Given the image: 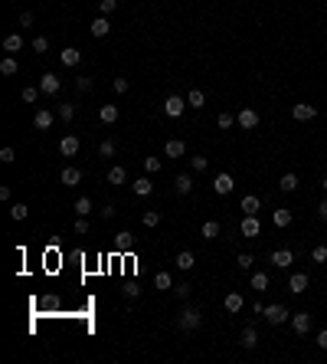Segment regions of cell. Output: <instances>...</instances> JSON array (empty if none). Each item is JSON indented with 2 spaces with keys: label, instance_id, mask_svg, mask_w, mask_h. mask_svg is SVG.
<instances>
[{
  "label": "cell",
  "instance_id": "1",
  "mask_svg": "<svg viewBox=\"0 0 327 364\" xmlns=\"http://www.w3.org/2000/svg\"><path fill=\"white\" fill-rule=\"evenodd\" d=\"M177 325L183 328V332H196L203 325V315H200V309H193V305H187V309L177 315Z\"/></svg>",
  "mask_w": 327,
  "mask_h": 364
},
{
  "label": "cell",
  "instance_id": "2",
  "mask_svg": "<svg viewBox=\"0 0 327 364\" xmlns=\"http://www.w3.org/2000/svg\"><path fill=\"white\" fill-rule=\"evenodd\" d=\"M288 318H291V312L285 309V305H265V322H268V325L278 328V325H285Z\"/></svg>",
  "mask_w": 327,
  "mask_h": 364
},
{
  "label": "cell",
  "instance_id": "3",
  "mask_svg": "<svg viewBox=\"0 0 327 364\" xmlns=\"http://www.w3.org/2000/svg\"><path fill=\"white\" fill-rule=\"evenodd\" d=\"M187 109H190L187 99H180V95H170V99L164 102V115H170V119H180V115H183Z\"/></svg>",
  "mask_w": 327,
  "mask_h": 364
},
{
  "label": "cell",
  "instance_id": "4",
  "mask_svg": "<svg viewBox=\"0 0 327 364\" xmlns=\"http://www.w3.org/2000/svg\"><path fill=\"white\" fill-rule=\"evenodd\" d=\"M242 237H245V240H255L258 237V233H262V223H258V217L255 214H245V217H242Z\"/></svg>",
  "mask_w": 327,
  "mask_h": 364
},
{
  "label": "cell",
  "instance_id": "5",
  "mask_svg": "<svg viewBox=\"0 0 327 364\" xmlns=\"http://www.w3.org/2000/svg\"><path fill=\"white\" fill-rule=\"evenodd\" d=\"M268 262H272L275 269H288L291 262H295V253H291V249H275V253L268 256Z\"/></svg>",
  "mask_w": 327,
  "mask_h": 364
},
{
  "label": "cell",
  "instance_id": "6",
  "mask_svg": "<svg viewBox=\"0 0 327 364\" xmlns=\"http://www.w3.org/2000/svg\"><path fill=\"white\" fill-rule=\"evenodd\" d=\"M59 89H63V82H59V76H56V72H46V76L39 79V92H46V95H56Z\"/></svg>",
  "mask_w": 327,
  "mask_h": 364
},
{
  "label": "cell",
  "instance_id": "7",
  "mask_svg": "<svg viewBox=\"0 0 327 364\" xmlns=\"http://www.w3.org/2000/svg\"><path fill=\"white\" fill-rule=\"evenodd\" d=\"M291 115H295V121H311L314 115H318V105H308V102H298L295 109H291Z\"/></svg>",
  "mask_w": 327,
  "mask_h": 364
},
{
  "label": "cell",
  "instance_id": "8",
  "mask_svg": "<svg viewBox=\"0 0 327 364\" xmlns=\"http://www.w3.org/2000/svg\"><path fill=\"white\" fill-rule=\"evenodd\" d=\"M236 121H239V128H245V131H252V128L258 125V112H255V109H242L239 115H236Z\"/></svg>",
  "mask_w": 327,
  "mask_h": 364
},
{
  "label": "cell",
  "instance_id": "9",
  "mask_svg": "<svg viewBox=\"0 0 327 364\" xmlns=\"http://www.w3.org/2000/svg\"><path fill=\"white\" fill-rule=\"evenodd\" d=\"M79 148H82V141H79L76 135H66L63 141H59V154H63V158H72V154H79Z\"/></svg>",
  "mask_w": 327,
  "mask_h": 364
},
{
  "label": "cell",
  "instance_id": "10",
  "mask_svg": "<svg viewBox=\"0 0 327 364\" xmlns=\"http://www.w3.org/2000/svg\"><path fill=\"white\" fill-rule=\"evenodd\" d=\"M291 328H295L298 335H308V332H311V315H308V312H298V315H291Z\"/></svg>",
  "mask_w": 327,
  "mask_h": 364
},
{
  "label": "cell",
  "instance_id": "11",
  "mask_svg": "<svg viewBox=\"0 0 327 364\" xmlns=\"http://www.w3.org/2000/svg\"><path fill=\"white\" fill-rule=\"evenodd\" d=\"M233 187H236V181L229 174H219L216 181H213V190H216L219 197H226V194H233Z\"/></svg>",
  "mask_w": 327,
  "mask_h": 364
},
{
  "label": "cell",
  "instance_id": "12",
  "mask_svg": "<svg viewBox=\"0 0 327 364\" xmlns=\"http://www.w3.org/2000/svg\"><path fill=\"white\" fill-rule=\"evenodd\" d=\"M56 121V115L49 109H36V115H33V125L36 128H43V131H49V125Z\"/></svg>",
  "mask_w": 327,
  "mask_h": 364
},
{
  "label": "cell",
  "instance_id": "13",
  "mask_svg": "<svg viewBox=\"0 0 327 364\" xmlns=\"http://www.w3.org/2000/svg\"><path fill=\"white\" fill-rule=\"evenodd\" d=\"M164 154H167V158H183V154H187V144L180 141V138H170V141L164 144Z\"/></svg>",
  "mask_w": 327,
  "mask_h": 364
},
{
  "label": "cell",
  "instance_id": "14",
  "mask_svg": "<svg viewBox=\"0 0 327 364\" xmlns=\"http://www.w3.org/2000/svg\"><path fill=\"white\" fill-rule=\"evenodd\" d=\"M88 30H92V36H95V40H101V36H108V33H111V23L105 20V16H95Z\"/></svg>",
  "mask_w": 327,
  "mask_h": 364
},
{
  "label": "cell",
  "instance_id": "15",
  "mask_svg": "<svg viewBox=\"0 0 327 364\" xmlns=\"http://www.w3.org/2000/svg\"><path fill=\"white\" fill-rule=\"evenodd\" d=\"M59 181H63L66 187H76V184H82V171H79V167H63Z\"/></svg>",
  "mask_w": 327,
  "mask_h": 364
},
{
  "label": "cell",
  "instance_id": "16",
  "mask_svg": "<svg viewBox=\"0 0 327 364\" xmlns=\"http://www.w3.org/2000/svg\"><path fill=\"white\" fill-rule=\"evenodd\" d=\"M288 289L295 295H301L304 289H308V272H291V279H288Z\"/></svg>",
  "mask_w": 327,
  "mask_h": 364
},
{
  "label": "cell",
  "instance_id": "17",
  "mask_svg": "<svg viewBox=\"0 0 327 364\" xmlns=\"http://www.w3.org/2000/svg\"><path fill=\"white\" fill-rule=\"evenodd\" d=\"M59 63H63V66H69V69H72V66H79V63H82V53H79L76 46H69V49H63V53H59Z\"/></svg>",
  "mask_w": 327,
  "mask_h": 364
},
{
  "label": "cell",
  "instance_id": "18",
  "mask_svg": "<svg viewBox=\"0 0 327 364\" xmlns=\"http://www.w3.org/2000/svg\"><path fill=\"white\" fill-rule=\"evenodd\" d=\"M223 305H226V312H229V315H236V312H242V305H245V299H242L239 292H229L226 299H223Z\"/></svg>",
  "mask_w": 327,
  "mask_h": 364
},
{
  "label": "cell",
  "instance_id": "19",
  "mask_svg": "<svg viewBox=\"0 0 327 364\" xmlns=\"http://www.w3.org/2000/svg\"><path fill=\"white\" fill-rule=\"evenodd\" d=\"M118 115H121V112H118V105H101V109H98V119H101V125H115V121H118Z\"/></svg>",
  "mask_w": 327,
  "mask_h": 364
},
{
  "label": "cell",
  "instance_id": "20",
  "mask_svg": "<svg viewBox=\"0 0 327 364\" xmlns=\"http://www.w3.org/2000/svg\"><path fill=\"white\" fill-rule=\"evenodd\" d=\"M20 49H23V36H20V33L3 36V53H20Z\"/></svg>",
  "mask_w": 327,
  "mask_h": 364
},
{
  "label": "cell",
  "instance_id": "21",
  "mask_svg": "<svg viewBox=\"0 0 327 364\" xmlns=\"http://www.w3.org/2000/svg\"><path fill=\"white\" fill-rule=\"evenodd\" d=\"M239 207H242V214H255V217H258V207H262V200H258L255 194H245Z\"/></svg>",
  "mask_w": 327,
  "mask_h": 364
},
{
  "label": "cell",
  "instance_id": "22",
  "mask_svg": "<svg viewBox=\"0 0 327 364\" xmlns=\"http://www.w3.org/2000/svg\"><path fill=\"white\" fill-rule=\"evenodd\" d=\"M187 105L190 109H203V105H206V92H203V89H190L187 92Z\"/></svg>",
  "mask_w": 327,
  "mask_h": 364
},
{
  "label": "cell",
  "instance_id": "23",
  "mask_svg": "<svg viewBox=\"0 0 327 364\" xmlns=\"http://www.w3.org/2000/svg\"><path fill=\"white\" fill-rule=\"evenodd\" d=\"M272 223L275 227H291V210H285V207H278V210H272Z\"/></svg>",
  "mask_w": 327,
  "mask_h": 364
},
{
  "label": "cell",
  "instance_id": "24",
  "mask_svg": "<svg viewBox=\"0 0 327 364\" xmlns=\"http://www.w3.org/2000/svg\"><path fill=\"white\" fill-rule=\"evenodd\" d=\"M196 266V259H193V253L190 249H183V253H177V269H183V272H190Z\"/></svg>",
  "mask_w": 327,
  "mask_h": 364
},
{
  "label": "cell",
  "instance_id": "25",
  "mask_svg": "<svg viewBox=\"0 0 327 364\" xmlns=\"http://www.w3.org/2000/svg\"><path fill=\"white\" fill-rule=\"evenodd\" d=\"M131 187H134V194H138V197H148L151 190H154V184H151V177H138Z\"/></svg>",
  "mask_w": 327,
  "mask_h": 364
},
{
  "label": "cell",
  "instance_id": "26",
  "mask_svg": "<svg viewBox=\"0 0 327 364\" xmlns=\"http://www.w3.org/2000/svg\"><path fill=\"white\" fill-rule=\"evenodd\" d=\"M252 289H255V292H265V289H268V272H262V269L252 272Z\"/></svg>",
  "mask_w": 327,
  "mask_h": 364
},
{
  "label": "cell",
  "instance_id": "27",
  "mask_svg": "<svg viewBox=\"0 0 327 364\" xmlns=\"http://www.w3.org/2000/svg\"><path fill=\"white\" fill-rule=\"evenodd\" d=\"M173 187H177V194H190V190H193V177L190 174H177Z\"/></svg>",
  "mask_w": 327,
  "mask_h": 364
},
{
  "label": "cell",
  "instance_id": "28",
  "mask_svg": "<svg viewBox=\"0 0 327 364\" xmlns=\"http://www.w3.org/2000/svg\"><path fill=\"white\" fill-rule=\"evenodd\" d=\"M255 345H258V335H255V328H252V325H249V328L242 332V348H245V351H252V348H255Z\"/></svg>",
  "mask_w": 327,
  "mask_h": 364
},
{
  "label": "cell",
  "instance_id": "29",
  "mask_svg": "<svg viewBox=\"0 0 327 364\" xmlns=\"http://www.w3.org/2000/svg\"><path fill=\"white\" fill-rule=\"evenodd\" d=\"M278 187L285 190V194H291V190H298V174H281V181H278Z\"/></svg>",
  "mask_w": 327,
  "mask_h": 364
},
{
  "label": "cell",
  "instance_id": "30",
  "mask_svg": "<svg viewBox=\"0 0 327 364\" xmlns=\"http://www.w3.org/2000/svg\"><path fill=\"white\" fill-rule=\"evenodd\" d=\"M0 72H3V76H16V72H20V66H16V59H13V56L0 59Z\"/></svg>",
  "mask_w": 327,
  "mask_h": 364
},
{
  "label": "cell",
  "instance_id": "31",
  "mask_svg": "<svg viewBox=\"0 0 327 364\" xmlns=\"http://www.w3.org/2000/svg\"><path fill=\"white\" fill-rule=\"evenodd\" d=\"M154 285L161 289V292H167V289H173V279H170V272H157L154 276Z\"/></svg>",
  "mask_w": 327,
  "mask_h": 364
},
{
  "label": "cell",
  "instance_id": "32",
  "mask_svg": "<svg viewBox=\"0 0 327 364\" xmlns=\"http://www.w3.org/2000/svg\"><path fill=\"white\" fill-rule=\"evenodd\" d=\"M72 210H76L79 217H88V214H92V200H88V197H79V200H76V207H72Z\"/></svg>",
  "mask_w": 327,
  "mask_h": 364
},
{
  "label": "cell",
  "instance_id": "33",
  "mask_svg": "<svg viewBox=\"0 0 327 364\" xmlns=\"http://www.w3.org/2000/svg\"><path fill=\"white\" fill-rule=\"evenodd\" d=\"M219 237V223L216 220H206L203 223V240H216Z\"/></svg>",
  "mask_w": 327,
  "mask_h": 364
},
{
  "label": "cell",
  "instance_id": "34",
  "mask_svg": "<svg viewBox=\"0 0 327 364\" xmlns=\"http://www.w3.org/2000/svg\"><path fill=\"white\" fill-rule=\"evenodd\" d=\"M125 181H128L125 167H111V171H108V184H125Z\"/></svg>",
  "mask_w": 327,
  "mask_h": 364
},
{
  "label": "cell",
  "instance_id": "35",
  "mask_svg": "<svg viewBox=\"0 0 327 364\" xmlns=\"http://www.w3.org/2000/svg\"><path fill=\"white\" fill-rule=\"evenodd\" d=\"M141 223H144V227H157V223H161V214H157V210H144V214H141Z\"/></svg>",
  "mask_w": 327,
  "mask_h": 364
},
{
  "label": "cell",
  "instance_id": "36",
  "mask_svg": "<svg viewBox=\"0 0 327 364\" xmlns=\"http://www.w3.org/2000/svg\"><path fill=\"white\" fill-rule=\"evenodd\" d=\"M20 95H23L26 105H33V102L39 99V86H23V92H20Z\"/></svg>",
  "mask_w": 327,
  "mask_h": 364
},
{
  "label": "cell",
  "instance_id": "37",
  "mask_svg": "<svg viewBox=\"0 0 327 364\" xmlns=\"http://www.w3.org/2000/svg\"><path fill=\"white\" fill-rule=\"evenodd\" d=\"M56 115H59V119H63V121H72V115H76V105H72V102H63V105H59V112H56Z\"/></svg>",
  "mask_w": 327,
  "mask_h": 364
},
{
  "label": "cell",
  "instance_id": "38",
  "mask_svg": "<svg viewBox=\"0 0 327 364\" xmlns=\"http://www.w3.org/2000/svg\"><path fill=\"white\" fill-rule=\"evenodd\" d=\"M26 214H30V207H26V204H13V207H10V217H13V220H26Z\"/></svg>",
  "mask_w": 327,
  "mask_h": 364
},
{
  "label": "cell",
  "instance_id": "39",
  "mask_svg": "<svg viewBox=\"0 0 327 364\" xmlns=\"http://www.w3.org/2000/svg\"><path fill=\"white\" fill-rule=\"evenodd\" d=\"M216 125L223 128V131H226V128H233V125H236V119L229 115V112H219V115H216Z\"/></svg>",
  "mask_w": 327,
  "mask_h": 364
},
{
  "label": "cell",
  "instance_id": "40",
  "mask_svg": "<svg viewBox=\"0 0 327 364\" xmlns=\"http://www.w3.org/2000/svg\"><path fill=\"white\" fill-rule=\"evenodd\" d=\"M92 86H95L92 76H79V79H76V89H79V92H92Z\"/></svg>",
  "mask_w": 327,
  "mask_h": 364
},
{
  "label": "cell",
  "instance_id": "41",
  "mask_svg": "<svg viewBox=\"0 0 327 364\" xmlns=\"http://www.w3.org/2000/svg\"><path fill=\"white\" fill-rule=\"evenodd\" d=\"M115 151H118L115 141H101L98 144V154H101V158H115Z\"/></svg>",
  "mask_w": 327,
  "mask_h": 364
},
{
  "label": "cell",
  "instance_id": "42",
  "mask_svg": "<svg viewBox=\"0 0 327 364\" xmlns=\"http://www.w3.org/2000/svg\"><path fill=\"white\" fill-rule=\"evenodd\" d=\"M144 171H148V174H157V171H161V158H154V154L144 158Z\"/></svg>",
  "mask_w": 327,
  "mask_h": 364
},
{
  "label": "cell",
  "instance_id": "43",
  "mask_svg": "<svg viewBox=\"0 0 327 364\" xmlns=\"http://www.w3.org/2000/svg\"><path fill=\"white\" fill-rule=\"evenodd\" d=\"M190 167H193V171H206V167H210V158L196 154V158H190Z\"/></svg>",
  "mask_w": 327,
  "mask_h": 364
},
{
  "label": "cell",
  "instance_id": "44",
  "mask_svg": "<svg viewBox=\"0 0 327 364\" xmlns=\"http://www.w3.org/2000/svg\"><path fill=\"white\" fill-rule=\"evenodd\" d=\"M311 262H327V246H314L311 249Z\"/></svg>",
  "mask_w": 327,
  "mask_h": 364
},
{
  "label": "cell",
  "instance_id": "45",
  "mask_svg": "<svg viewBox=\"0 0 327 364\" xmlns=\"http://www.w3.org/2000/svg\"><path fill=\"white\" fill-rule=\"evenodd\" d=\"M115 243H118V249H131V246H134V240H131V233H118V240H115Z\"/></svg>",
  "mask_w": 327,
  "mask_h": 364
},
{
  "label": "cell",
  "instance_id": "46",
  "mask_svg": "<svg viewBox=\"0 0 327 364\" xmlns=\"http://www.w3.org/2000/svg\"><path fill=\"white\" fill-rule=\"evenodd\" d=\"M98 10H101L105 16H108V13H115V10H118V0H98Z\"/></svg>",
  "mask_w": 327,
  "mask_h": 364
},
{
  "label": "cell",
  "instance_id": "47",
  "mask_svg": "<svg viewBox=\"0 0 327 364\" xmlns=\"http://www.w3.org/2000/svg\"><path fill=\"white\" fill-rule=\"evenodd\" d=\"M236 266H239V269H252V266H255V259H252L249 253H239V259H236Z\"/></svg>",
  "mask_w": 327,
  "mask_h": 364
},
{
  "label": "cell",
  "instance_id": "48",
  "mask_svg": "<svg viewBox=\"0 0 327 364\" xmlns=\"http://www.w3.org/2000/svg\"><path fill=\"white\" fill-rule=\"evenodd\" d=\"M13 158H16V151L10 148V144H7V148H0V161H3V164H13Z\"/></svg>",
  "mask_w": 327,
  "mask_h": 364
},
{
  "label": "cell",
  "instance_id": "49",
  "mask_svg": "<svg viewBox=\"0 0 327 364\" xmlns=\"http://www.w3.org/2000/svg\"><path fill=\"white\" fill-rule=\"evenodd\" d=\"M33 49H36V53H46L49 49V36H36V40H33Z\"/></svg>",
  "mask_w": 327,
  "mask_h": 364
},
{
  "label": "cell",
  "instance_id": "50",
  "mask_svg": "<svg viewBox=\"0 0 327 364\" xmlns=\"http://www.w3.org/2000/svg\"><path fill=\"white\" fill-rule=\"evenodd\" d=\"M173 292H177L180 299H187V295L193 292V285H190V282H177V289H173Z\"/></svg>",
  "mask_w": 327,
  "mask_h": 364
},
{
  "label": "cell",
  "instance_id": "51",
  "mask_svg": "<svg viewBox=\"0 0 327 364\" xmlns=\"http://www.w3.org/2000/svg\"><path fill=\"white\" fill-rule=\"evenodd\" d=\"M128 86H131L128 79H115V82H111V89H115L118 95H125V92H128Z\"/></svg>",
  "mask_w": 327,
  "mask_h": 364
},
{
  "label": "cell",
  "instance_id": "52",
  "mask_svg": "<svg viewBox=\"0 0 327 364\" xmlns=\"http://www.w3.org/2000/svg\"><path fill=\"white\" fill-rule=\"evenodd\" d=\"M125 295H128V299H138V295H141V285L138 282H128L125 285Z\"/></svg>",
  "mask_w": 327,
  "mask_h": 364
},
{
  "label": "cell",
  "instance_id": "53",
  "mask_svg": "<svg viewBox=\"0 0 327 364\" xmlns=\"http://www.w3.org/2000/svg\"><path fill=\"white\" fill-rule=\"evenodd\" d=\"M76 233H79V237H85V233H88V220H85V217H79V220H76Z\"/></svg>",
  "mask_w": 327,
  "mask_h": 364
},
{
  "label": "cell",
  "instance_id": "54",
  "mask_svg": "<svg viewBox=\"0 0 327 364\" xmlns=\"http://www.w3.org/2000/svg\"><path fill=\"white\" fill-rule=\"evenodd\" d=\"M20 26H33V13H30V10H23V13H20Z\"/></svg>",
  "mask_w": 327,
  "mask_h": 364
},
{
  "label": "cell",
  "instance_id": "55",
  "mask_svg": "<svg viewBox=\"0 0 327 364\" xmlns=\"http://www.w3.org/2000/svg\"><path fill=\"white\" fill-rule=\"evenodd\" d=\"M115 214H118V210H115V207H111V204H108V207H101V217H105V220H111V217H115Z\"/></svg>",
  "mask_w": 327,
  "mask_h": 364
},
{
  "label": "cell",
  "instance_id": "56",
  "mask_svg": "<svg viewBox=\"0 0 327 364\" xmlns=\"http://www.w3.org/2000/svg\"><path fill=\"white\" fill-rule=\"evenodd\" d=\"M318 348L327 351V328H324V332H318Z\"/></svg>",
  "mask_w": 327,
  "mask_h": 364
},
{
  "label": "cell",
  "instance_id": "57",
  "mask_svg": "<svg viewBox=\"0 0 327 364\" xmlns=\"http://www.w3.org/2000/svg\"><path fill=\"white\" fill-rule=\"evenodd\" d=\"M318 217H321V220H327V200H321V204H318Z\"/></svg>",
  "mask_w": 327,
  "mask_h": 364
},
{
  "label": "cell",
  "instance_id": "58",
  "mask_svg": "<svg viewBox=\"0 0 327 364\" xmlns=\"http://www.w3.org/2000/svg\"><path fill=\"white\" fill-rule=\"evenodd\" d=\"M321 187H324V190H327V177H324V181H321Z\"/></svg>",
  "mask_w": 327,
  "mask_h": 364
}]
</instances>
